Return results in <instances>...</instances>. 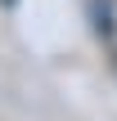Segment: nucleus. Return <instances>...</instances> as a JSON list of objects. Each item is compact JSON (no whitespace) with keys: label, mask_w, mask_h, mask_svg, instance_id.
<instances>
[{"label":"nucleus","mask_w":117,"mask_h":121,"mask_svg":"<svg viewBox=\"0 0 117 121\" xmlns=\"http://www.w3.org/2000/svg\"><path fill=\"white\" fill-rule=\"evenodd\" d=\"M90 18H95V31L99 36H113L117 22H113V0H90Z\"/></svg>","instance_id":"nucleus-1"}]
</instances>
